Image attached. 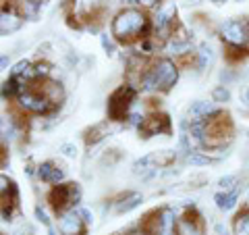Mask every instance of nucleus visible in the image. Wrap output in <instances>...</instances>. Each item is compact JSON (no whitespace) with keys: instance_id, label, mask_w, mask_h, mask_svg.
<instances>
[{"instance_id":"obj_30","label":"nucleus","mask_w":249,"mask_h":235,"mask_svg":"<svg viewBox=\"0 0 249 235\" xmlns=\"http://www.w3.org/2000/svg\"><path fill=\"white\" fill-rule=\"evenodd\" d=\"M129 235H147V233L145 231H131Z\"/></svg>"},{"instance_id":"obj_29","label":"nucleus","mask_w":249,"mask_h":235,"mask_svg":"<svg viewBox=\"0 0 249 235\" xmlns=\"http://www.w3.org/2000/svg\"><path fill=\"white\" fill-rule=\"evenodd\" d=\"M143 4H147V6H152V4H156V2H162V0H142Z\"/></svg>"},{"instance_id":"obj_28","label":"nucleus","mask_w":249,"mask_h":235,"mask_svg":"<svg viewBox=\"0 0 249 235\" xmlns=\"http://www.w3.org/2000/svg\"><path fill=\"white\" fill-rule=\"evenodd\" d=\"M116 158H119V150H110V154H106L104 158H102V162H108V164H112Z\"/></svg>"},{"instance_id":"obj_25","label":"nucleus","mask_w":249,"mask_h":235,"mask_svg":"<svg viewBox=\"0 0 249 235\" xmlns=\"http://www.w3.org/2000/svg\"><path fill=\"white\" fill-rule=\"evenodd\" d=\"M212 96H214V102H229V100H231V92L224 88V85H218Z\"/></svg>"},{"instance_id":"obj_17","label":"nucleus","mask_w":249,"mask_h":235,"mask_svg":"<svg viewBox=\"0 0 249 235\" xmlns=\"http://www.w3.org/2000/svg\"><path fill=\"white\" fill-rule=\"evenodd\" d=\"M216 113V108L212 102H193L189 106V119L191 121H206L208 117H212Z\"/></svg>"},{"instance_id":"obj_4","label":"nucleus","mask_w":249,"mask_h":235,"mask_svg":"<svg viewBox=\"0 0 249 235\" xmlns=\"http://www.w3.org/2000/svg\"><path fill=\"white\" fill-rule=\"evenodd\" d=\"M135 85L124 83L121 88L112 92V96L108 98V119L110 121H124L131 115V106L135 102Z\"/></svg>"},{"instance_id":"obj_13","label":"nucleus","mask_w":249,"mask_h":235,"mask_svg":"<svg viewBox=\"0 0 249 235\" xmlns=\"http://www.w3.org/2000/svg\"><path fill=\"white\" fill-rule=\"evenodd\" d=\"M34 85L50 100L54 108L62 104V100H65V90H62L60 81H56V79H37Z\"/></svg>"},{"instance_id":"obj_16","label":"nucleus","mask_w":249,"mask_h":235,"mask_svg":"<svg viewBox=\"0 0 249 235\" xmlns=\"http://www.w3.org/2000/svg\"><path fill=\"white\" fill-rule=\"evenodd\" d=\"M139 204H142V194L127 192L114 202V210H116V215H124V213H131L133 208H137Z\"/></svg>"},{"instance_id":"obj_26","label":"nucleus","mask_w":249,"mask_h":235,"mask_svg":"<svg viewBox=\"0 0 249 235\" xmlns=\"http://www.w3.org/2000/svg\"><path fill=\"white\" fill-rule=\"evenodd\" d=\"M235 183H237V177L235 175H227V177H222L220 181H218V185H220L222 190H227V192L229 190H237Z\"/></svg>"},{"instance_id":"obj_6","label":"nucleus","mask_w":249,"mask_h":235,"mask_svg":"<svg viewBox=\"0 0 249 235\" xmlns=\"http://www.w3.org/2000/svg\"><path fill=\"white\" fill-rule=\"evenodd\" d=\"M81 200V190L77 183H58L52 187V192L48 194V202L54 213H65L77 206V202Z\"/></svg>"},{"instance_id":"obj_34","label":"nucleus","mask_w":249,"mask_h":235,"mask_svg":"<svg viewBox=\"0 0 249 235\" xmlns=\"http://www.w3.org/2000/svg\"><path fill=\"white\" fill-rule=\"evenodd\" d=\"M247 208H249V204H247Z\"/></svg>"},{"instance_id":"obj_9","label":"nucleus","mask_w":249,"mask_h":235,"mask_svg":"<svg viewBox=\"0 0 249 235\" xmlns=\"http://www.w3.org/2000/svg\"><path fill=\"white\" fill-rule=\"evenodd\" d=\"M220 36L227 46H245L249 42V23L245 21H227L220 27Z\"/></svg>"},{"instance_id":"obj_24","label":"nucleus","mask_w":249,"mask_h":235,"mask_svg":"<svg viewBox=\"0 0 249 235\" xmlns=\"http://www.w3.org/2000/svg\"><path fill=\"white\" fill-rule=\"evenodd\" d=\"M212 160L208 158V156L199 154V152H191L189 156H187V164H191V167H204V164H210Z\"/></svg>"},{"instance_id":"obj_18","label":"nucleus","mask_w":249,"mask_h":235,"mask_svg":"<svg viewBox=\"0 0 249 235\" xmlns=\"http://www.w3.org/2000/svg\"><path fill=\"white\" fill-rule=\"evenodd\" d=\"M214 200H216V206L220 208V210H232L237 206V190H222V192H218L214 196Z\"/></svg>"},{"instance_id":"obj_7","label":"nucleus","mask_w":249,"mask_h":235,"mask_svg":"<svg viewBox=\"0 0 249 235\" xmlns=\"http://www.w3.org/2000/svg\"><path fill=\"white\" fill-rule=\"evenodd\" d=\"M17 104H19V108L23 113H31V115H48L54 108L50 100L34 85V81L23 88V92L17 98Z\"/></svg>"},{"instance_id":"obj_19","label":"nucleus","mask_w":249,"mask_h":235,"mask_svg":"<svg viewBox=\"0 0 249 235\" xmlns=\"http://www.w3.org/2000/svg\"><path fill=\"white\" fill-rule=\"evenodd\" d=\"M108 136V123H98L89 127L85 131V144L88 146H96L98 142H102V139Z\"/></svg>"},{"instance_id":"obj_2","label":"nucleus","mask_w":249,"mask_h":235,"mask_svg":"<svg viewBox=\"0 0 249 235\" xmlns=\"http://www.w3.org/2000/svg\"><path fill=\"white\" fill-rule=\"evenodd\" d=\"M178 79V65L170 59H158L142 75V88L147 92H168Z\"/></svg>"},{"instance_id":"obj_23","label":"nucleus","mask_w":249,"mask_h":235,"mask_svg":"<svg viewBox=\"0 0 249 235\" xmlns=\"http://www.w3.org/2000/svg\"><path fill=\"white\" fill-rule=\"evenodd\" d=\"M235 233L237 235H249V208L241 210L235 216Z\"/></svg>"},{"instance_id":"obj_10","label":"nucleus","mask_w":249,"mask_h":235,"mask_svg":"<svg viewBox=\"0 0 249 235\" xmlns=\"http://www.w3.org/2000/svg\"><path fill=\"white\" fill-rule=\"evenodd\" d=\"M58 233L60 235H83L85 233V218L79 208H71L58 215Z\"/></svg>"},{"instance_id":"obj_11","label":"nucleus","mask_w":249,"mask_h":235,"mask_svg":"<svg viewBox=\"0 0 249 235\" xmlns=\"http://www.w3.org/2000/svg\"><path fill=\"white\" fill-rule=\"evenodd\" d=\"M168 131H170V119L164 113H158V111L143 117V123L139 125V136L142 137L160 136V133H168Z\"/></svg>"},{"instance_id":"obj_31","label":"nucleus","mask_w":249,"mask_h":235,"mask_svg":"<svg viewBox=\"0 0 249 235\" xmlns=\"http://www.w3.org/2000/svg\"><path fill=\"white\" fill-rule=\"evenodd\" d=\"M212 2H214V4H224L227 0H212Z\"/></svg>"},{"instance_id":"obj_32","label":"nucleus","mask_w":249,"mask_h":235,"mask_svg":"<svg viewBox=\"0 0 249 235\" xmlns=\"http://www.w3.org/2000/svg\"><path fill=\"white\" fill-rule=\"evenodd\" d=\"M31 2H36V4H40V2H42V0H31Z\"/></svg>"},{"instance_id":"obj_14","label":"nucleus","mask_w":249,"mask_h":235,"mask_svg":"<svg viewBox=\"0 0 249 235\" xmlns=\"http://www.w3.org/2000/svg\"><path fill=\"white\" fill-rule=\"evenodd\" d=\"M23 23V15L17 11V6H2V15H0V31H2V36H9L13 31H17Z\"/></svg>"},{"instance_id":"obj_12","label":"nucleus","mask_w":249,"mask_h":235,"mask_svg":"<svg viewBox=\"0 0 249 235\" xmlns=\"http://www.w3.org/2000/svg\"><path fill=\"white\" fill-rule=\"evenodd\" d=\"M177 235H204L201 218L196 210H187L177 221Z\"/></svg>"},{"instance_id":"obj_22","label":"nucleus","mask_w":249,"mask_h":235,"mask_svg":"<svg viewBox=\"0 0 249 235\" xmlns=\"http://www.w3.org/2000/svg\"><path fill=\"white\" fill-rule=\"evenodd\" d=\"M23 88H25V85H23L21 81H17L15 79V77H11V79H6L4 83H2V96L4 98H19V94L23 92Z\"/></svg>"},{"instance_id":"obj_20","label":"nucleus","mask_w":249,"mask_h":235,"mask_svg":"<svg viewBox=\"0 0 249 235\" xmlns=\"http://www.w3.org/2000/svg\"><path fill=\"white\" fill-rule=\"evenodd\" d=\"M150 156V162L154 169H164V167H170L175 162L177 154L170 152V150H162V152H154V154H147Z\"/></svg>"},{"instance_id":"obj_1","label":"nucleus","mask_w":249,"mask_h":235,"mask_svg":"<svg viewBox=\"0 0 249 235\" xmlns=\"http://www.w3.org/2000/svg\"><path fill=\"white\" fill-rule=\"evenodd\" d=\"M152 23L147 15L139 9H124L112 19V36L123 44H131L145 38Z\"/></svg>"},{"instance_id":"obj_21","label":"nucleus","mask_w":249,"mask_h":235,"mask_svg":"<svg viewBox=\"0 0 249 235\" xmlns=\"http://www.w3.org/2000/svg\"><path fill=\"white\" fill-rule=\"evenodd\" d=\"M249 57V50L245 46H227V50H224V59H227L231 65H239L241 60H245Z\"/></svg>"},{"instance_id":"obj_27","label":"nucleus","mask_w":249,"mask_h":235,"mask_svg":"<svg viewBox=\"0 0 249 235\" xmlns=\"http://www.w3.org/2000/svg\"><path fill=\"white\" fill-rule=\"evenodd\" d=\"M60 152L65 154V156H75V154H77V148H75L73 144H62V146H60Z\"/></svg>"},{"instance_id":"obj_3","label":"nucleus","mask_w":249,"mask_h":235,"mask_svg":"<svg viewBox=\"0 0 249 235\" xmlns=\"http://www.w3.org/2000/svg\"><path fill=\"white\" fill-rule=\"evenodd\" d=\"M206 125V133H204V144L210 150H216V148H224L227 144L232 142V121L231 115L224 111H216L212 117H208L204 121Z\"/></svg>"},{"instance_id":"obj_5","label":"nucleus","mask_w":249,"mask_h":235,"mask_svg":"<svg viewBox=\"0 0 249 235\" xmlns=\"http://www.w3.org/2000/svg\"><path fill=\"white\" fill-rule=\"evenodd\" d=\"M177 221L173 208L154 210L142 221V231L147 235H177Z\"/></svg>"},{"instance_id":"obj_33","label":"nucleus","mask_w":249,"mask_h":235,"mask_svg":"<svg viewBox=\"0 0 249 235\" xmlns=\"http://www.w3.org/2000/svg\"><path fill=\"white\" fill-rule=\"evenodd\" d=\"M21 235H25V233H21Z\"/></svg>"},{"instance_id":"obj_8","label":"nucleus","mask_w":249,"mask_h":235,"mask_svg":"<svg viewBox=\"0 0 249 235\" xmlns=\"http://www.w3.org/2000/svg\"><path fill=\"white\" fill-rule=\"evenodd\" d=\"M154 31L162 40H170L177 29V6L175 2H164L154 15Z\"/></svg>"},{"instance_id":"obj_15","label":"nucleus","mask_w":249,"mask_h":235,"mask_svg":"<svg viewBox=\"0 0 249 235\" xmlns=\"http://www.w3.org/2000/svg\"><path fill=\"white\" fill-rule=\"evenodd\" d=\"M37 175H40L44 183L58 185L62 181V177H65V171H62L56 162H44V164H40V169H37Z\"/></svg>"}]
</instances>
